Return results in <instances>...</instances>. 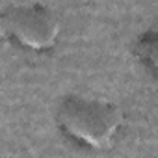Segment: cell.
Segmentation results:
<instances>
[{"label": "cell", "mask_w": 158, "mask_h": 158, "mask_svg": "<svg viewBox=\"0 0 158 158\" xmlns=\"http://www.w3.org/2000/svg\"><path fill=\"white\" fill-rule=\"evenodd\" d=\"M56 123L67 139L89 149H104L119 132L123 112L108 101L69 95L58 104Z\"/></svg>", "instance_id": "cell-1"}, {"label": "cell", "mask_w": 158, "mask_h": 158, "mask_svg": "<svg viewBox=\"0 0 158 158\" xmlns=\"http://www.w3.org/2000/svg\"><path fill=\"white\" fill-rule=\"evenodd\" d=\"M4 34L28 50H48L56 45L61 23L52 10L41 4H15L0 15Z\"/></svg>", "instance_id": "cell-2"}]
</instances>
